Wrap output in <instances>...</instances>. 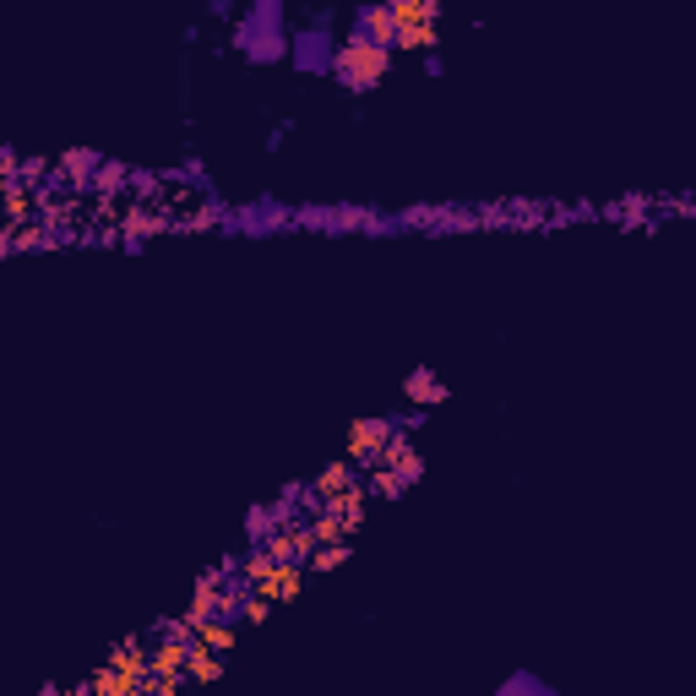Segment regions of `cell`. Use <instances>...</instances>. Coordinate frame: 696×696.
Wrapping results in <instances>:
<instances>
[{
	"mask_svg": "<svg viewBox=\"0 0 696 696\" xmlns=\"http://www.w3.org/2000/svg\"><path fill=\"white\" fill-rule=\"evenodd\" d=\"M348 555H354V544L332 539V544H321V550L310 555V571H338V566H348Z\"/></svg>",
	"mask_w": 696,
	"mask_h": 696,
	"instance_id": "obj_14",
	"label": "cell"
},
{
	"mask_svg": "<svg viewBox=\"0 0 696 696\" xmlns=\"http://www.w3.org/2000/svg\"><path fill=\"white\" fill-rule=\"evenodd\" d=\"M365 490H370V501H397V495H403L408 484L397 479L392 468H376V474H365Z\"/></svg>",
	"mask_w": 696,
	"mask_h": 696,
	"instance_id": "obj_13",
	"label": "cell"
},
{
	"mask_svg": "<svg viewBox=\"0 0 696 696\" xmlns=\"http://www.w3.org/2000/svg\"><path fill=\"white\" fill-rule=\"evenodd\" d=\"M392 414H376V419H354L348 425V463H359L365 474H376L381 463H387V446H392Z\"/></svg>",
	"mask_w": 696,
	"mask_h": 696,
	"instance_id": "obj_6",
	"label": "cell"
},
{
	"mask_svg": "<svg viewBox=\"0 0 696 696\" xmlns=\"http://www.w3.org/2000/svg\"><path fill=\"white\" fill-rule=\"evenodd\" d=\"M338 11L332 6H321V11H310V22L305 28H294V55H289V66L300 71V77H332L338 71Z\"/></svg>",
	"mask_w": 696,
	"mask_h": 696,
	"instance_id": "obj_2",
	"label": "cell"
},
{
	"mask_svg": "<svg viewBox=\"0 0 696 696\" xmlns=\"http://www.w3.org/2000/svg\"><path fill=\"white\" fill-rule=\"evenodd\" d=\"M305 588V571L300 566H278L267 582H261V599H272V604H283V599H294V593Z\"/></svg>",
	"mask_w": 696,
	"mask_h": 696,
	"instance_id": "obj_11",
	"label": "cell"
},
{
	"mask_svg": "<svg viewBox=\"0 0 696 696\" xmlns=\"http://www.w3.org/2000/svg\"><path fill=\"white\" fill-rule=\"evenodd\" d=\"M234 49L251 66H283L294 55V28H289V6L283 0H256L240 11L234 22Z\"/></svg>",
	"mask_w": 696,
	"mask_h": 696,
	"instance_id": "obj_1",
	"label": "cell"
},
{
	"mask_svg": "<svg viewBox=\"0 0 696 696\" xmlns=\"http://www.w3.org/2000/svg\"><path fill=\"white\" fill-rule=\"evenodd\" d=\"M234 637H240V626H218V620L202 631V642H207L213 653H229V648H234Z\"/></svg>",
	"mask_w": 696,
	"mask_h": 696,
	"instance_id": "obj_16",
	"label": "cell"
},
{
	"mask_svg": "<svg viewBox=\"0 0 696 696\" xmlns=\"http://www.w3.org/2000/svg\"><path fill=\"white\" fill-rule=\"evenodd\" d=\"M446 397H452V392H446V381L435 376L430 365H414V370L403 376V403H408V408H425V414H430V408L446 403Z\"/></svg>",
	"mask_w": 696,
	"mask_h": 696,
	"instance_id": "obj_7",
	"label": "cell"
},
{
	"mask_svg": "<svg viewBox=\"0 0 696 696\" xmlns=\"http://www.w3.org/2000/svg\"><path fill=\"white\" fill-rule=\"evenodd\" d=\"M104 164H109V158H98L93 147H71V153L55 158V174H60V185H66V191H82V185L98 180V169H104Z\"/></svg>",
	"mask_w": 696,
	"mask_h": 696,
	"instance_id": "obj_8",
	"label": "cell"
},
{
	"mask_svg": "<svg viewBox=\"0 0 696 696\" xmlns=\"http://www.w3.org/2000/svg\"><path fill=\"white\" fill-rule=\"evenodd\" d=\"M490 696H561V691H555L544 675H533V669H512V675H506Z\"/></svg>",
	"mask_w": 696,
	"mask_h": 696,
	"instance_id": "obj_9",
	"label": "cell"
},
{
	"mask_svg": "<svg viewBox=\"0 0 696 696\" xmlns=\"http://www.w3.org/2000/svg\"><path fill=\"white\" fill-rule=\"evenodd\" d=\"M604 213L615 218L620 229H637V223H648V218H653V196H642V191H637V196H620V202H609ZM653 223H658V218H653Z\"/></svg>",
	"mask_w": 696,
	"mask_h": 696,
	"instance_id": "obj_10",
	"label": "cell"
},
{
	"mask_svg": "<svg viewBox=\"0 0 696 696\" xmlns=\"http://www.w3.org/2000/svg\"><path fill=\"white\" fill-rule=\"evenodd\" d=\"M392 22H397V49H425L441 44V6L435 0H397L392 6Z\"/></svg>",
	"mask_w": 696,
	"mask_h": 696,
	"instance_id": "obj_5",
	"label": "cell"
},
{
	"mask_svg": "<svg viewBox=\"0 0 696 696\" xmlns=\"http://www.w3.org/2000/svg\"><path fill=\"white\" fill-rule=\"evenodd\" d=\"M185 675H191L196 686H207V680H223V658H218V653L202 642V648L191 653V664H185Z\"/></svg>",
	"mask_w": 696,
	"mask_h": 696,
	"instance_id": "obj_12",
	"label": "cell"
},
{
	"mask_svg": "<svg viewBox=\"0 0 696 696\" xmlns=\"http://www.w3.org/2000/svg\"><path fill=\"white\" fill-rule=\"evenodd\" d=\"M283 229H300V207L278 202V196H261V202L229 207L218 223V234H283Z\"/></svg>",
	"mask_w": 696,
	"mask_h": 696,
	"instance_id": "obj_4",
	"label": "cell"
},
{
	"mask_svg": "<svg viewBox=\"0 0 696 696\" xmlns=\"http://www.w3.org/2000/svg\"><path fill=\"white\" fill-rule=\"evenodd\" d=\"M425 77H435V82H441V77H446V60H441V55H435V49H430V55H425Z\"/></svg>",
	"mask_w": 696,
	"mask_h": 696,
	"instance_id": "obj_20",
	"label": "cell"
},
{
	"mask_svg": "<svg viewBox=\"0 0 696 696\" xmlns=\"http://www.w3.org/2000/svg\"><path fill=\"white\" fill-rule=\"evenodd\" d=\"M387 71H392V49H381V44L359 39V33H348L343 49H338V71H332V77L343 82V93L365 98V93H376V87L387 82Z\"/></svg>",
	"mask_w": 696,
	"mask_h": 696,
	"instance_id": "obj_3",
	"label": "cell"
},
{
	"mask_svg": "<svg viewBox=\"0 0 696 696\" xmlns=\"http://www.w3.org/2000/svg\"><path fill=\"white\" fill-rule=\"evenodd\" d=\"M289 131H294V120H278V126L267 131V142H261V147H267V153H283V142H289Z\"/></svg>",
	"mask_w": 696,
	"mask_h": 696,
	"instance_id": "obj_18",
	"label": "cell"
},
{
	"mask_svg": "<svg viewBox=\"0 0 696 696\" xmlns=\"http://www.w3.org/2000/svg\"><path fill=\"white\" fill-rule=\"evenodd\" d=\"M207 17H213V22H234V6H229V0H207Z\"/></svg>",
	"mask_w": 696,
	"mask_h": 696,
	"instance_id": "obj_19",
	"label": "cell"
},
{
	"mask_svg": "<svg viewBox=\"0 0 696 696\" xmlns=\"http://www.w3.org/2000/svg\"><path fill=\"white\" fill-rule=\"evenodd\" d=\"M392 425H397V430H425L430 414H425V408H408V414H392Z\"/></svg>",
	"mask_w": 696,
	"mask_h": 696,
	"instance_id": "obj_17",
	"label": "cell"
},
{
	"mask_svg": "<svg viewBox=\"0 0 696 696\" xmlns=\"http://www.w3.org/2000/svg\"><path fill=\"white\" fill-rule=\"evenodd\" d=\"M169 180H180V185H196V191H207V164H202V158L191 153V158H185L180 169L169 174Z\"/></svg>",
	"mask_w": 696,
	"mask_h": 696,
	"instance_id": "obj_15",
	"label": "cell"
}]
</instances>
